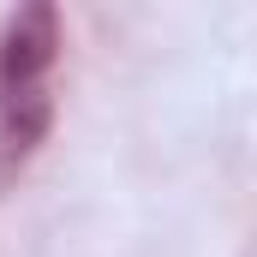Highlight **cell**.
<instances>
[{
  "label": "cell",
  "mask_w": 257,
  "mask_h": 257,
  "mask_svg": "<svg viewBox=\"0 0 257 257\" xmlns=\"http://www.w3.org/2000/svg\"><path fill=\"white\" fill-rule=\"evenodd\" d=\"M54 66H60V12L18 6L0 30V186L18 180L54 126Z\"/></svg>",
  "instance_id": "cell-1"
}]
</instances>
